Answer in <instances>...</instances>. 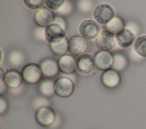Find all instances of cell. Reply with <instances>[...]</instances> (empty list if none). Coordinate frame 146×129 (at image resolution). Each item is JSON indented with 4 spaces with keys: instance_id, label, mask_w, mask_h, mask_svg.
Returning <instances> with one entry per match:
<instances>
[{
    "instance_id": "1",
    "label": "cell",
    "mask_w": 146,
    "mask_h": 129,
    "mask_svg": "<svg viewBox=\"0 0 146 129\" xmlns=\"http://www.w3.org/2000/svg\"><path fill=\"white\" fill-rule=\"evenodd\" d=\"M21 73L23 80L30 84H35L39 82L43 76L40 65L35 63H30L26 65L22 69Z\"/></svg>"
},
{
    "instance_id": "2",
    "label": "cell",
    "mask_w": 146,
    "mask_h": 129,
    "mask_svg": "<svg viewBox=\"0 0 146 129\" xmlns=\"http://www.w3.org/2000/svg\"><path fill=\"white\" fill-rule=\"evenodd\" d=\"M93 15L97 23L107 24L115 17V11L111 5L102 3L96 7Z\"/></svg>"
},
{
    "instance_id": "3",
    "label": "cell",
    "mask_w": 146,
    "mask_h": 129,
    "mask_svg": "<svg viewBox=\"0 0 146 129\" xmlns=\"http://www.w3.org/2000/svg\"><path fill=\"white\" fill-rule=\"evenodd\" d=\"M74 89V83L67 77H59L54 82L55 93L60 97L67 98L71 96Z\"/></svg>"
},
{
    "instance_id": "4",
    "label": "cell",
    "mask_w": 146,
    "mask_h": 129,
    "mask_svg": "<svg viewBox=\"0 0 146 129\" xmlns=\"http://www.w3.org/2000/svg\"><path fill=\"white\" fill-rule=\"evenodd\" d=\"M81 36L86 40H92L97 38L100 31L99 24L91 19L84 20L79 27Z\"/></svg>"
},
{
    "instance_id": "5",
    "label": "cell",
    "mask_w": 146,
    "mask_h": 129,
    "mask_svg": "<svg viewBox=\"0 0 146 129\" xmlns=\"http://www.w3.org/2000/svg\"><path fill=\"white\" fill-rule=\"evenodd\" d=\"M56 119L54 110L49 106L39 107L35 113L36 122L43 127H49L54 124Z\"/></svg>"
},
{
    "instance_id": "6",
    "label": "cell",
    "mask_w": 146,
    "mask_h": 129,
    "mask_svg": "<svg viewBox=\"0 0 146 129\" xmlns=\"http://www.w3.org/2000/svg\"><path fill=\"white\" fill-rule=\"evenodd\" d=\"M88 43L86 39L79 35L71 37L68 41V50L72 55L79 56L87 52Z\"/></svg>"
},
{
    "instance_id": "7",
    "label": "cell",
    "mask_w": 146,
    "mask_h": 129,
    "mask_svg": "<svg viewBox=\"0 0 146 129\" xmlns=\"http://www.w3.org/2000/svg\"><path fill=\"white\" fill-rule=\"evenodd\" d=\"M55 18V13L46 7H42L36 10L34 14L35 23L39 27H47L52 23Z\"/></svg>"
},
{
    "instance_id": "8",
    "label": "cell",
    "mask_w": 146,
    "mask_h": 129,
    "mask_svg": "<svg viewBox=\"0 0 146 129\" xmlns=\"http://www.w3.org/2000/svg\"><path fill=\"white\" fill-rule=\"evenodd\" d=\"M66 31L59 24L52 23L47 26L44 31L46 40L51 43H56L65 38Z\"/></svg>"
},
{
    "instance_id": "9",
    "label": "cell",
    "mask_w": 146,
    "mask_h": 129,
    "mask_svg": "<svg viewBox=\"0 0 146 129\" xmlns=\"http://www.w3.org/2000/svg\"><path fill=\"white\" fill-rule=\"evenodd\" d=\"M115 35L108 31L101 32L95 39L96 47L102 51H110L115 45Z\"/></svg>"
},
{
    "instance_id": "10",
    "label": "cell",
    "mask_w": 146,
    "mask_h": 129,
    "mask_svg": "<svg viewBox=\"0 0 146 129\" xmlns=\"http://www.w3.org/2000/svg\"><path fill=\"white\" fill-rule=\"evenodd\" d=\"M94 57L96 66L100 70L110 69L114 64V56L110 51H99Z\"/></svg>"
},
{
    "instance_id": "11",
    "label": "cell",
    "mask_w": 146,
    "mask_h": 129,
    "mask_svg": "<svg viewBox=\"0 0 146 129\" xmlns=\"http://www.w3.org/2000/svg\"><path fill=\"white\" fill-rule=\"evenodd\" d=\"M95 57L88 53L78 56L76 59V69L83 74H88L93 71L95 67Z\"/></svg>"
},
{
    "instance_id": "12",
    "label": "cell",
    "mask_w": 146,
    "mask_h": 129,
    "mask_svg": "<svg viewBox=\"0 0 146 129\" xmlns=\"http://www.w3.org/2000/svg\"><path fill=\"white\" fill-rule=\"evenodd\" d=\"M101 82L103 85L108 89L117 87L121 82V76L119 72L113 69L105 70L101 75Z\"/></svg>"
},
{
    "instance_id": "13",
    "label": "cell",
    "mask_w": 146,
    "mask_h": 129,
    "mask_svg": "<svg viewBox=\"0 0 146 129\" xmlns=\"http://www.w3.org/2000/svg\"><path fill=\"white\" fill-rule=\"evenodd\" d=\"M58 64L59 70L66 74H72L76 70V59L71 55H64L59 57Z\"/></svg>"
},
{
    "instance_id": "14",
    "label": "cell",
    "mask_w": 146,
    "mask_h": 129,
    "mask_svg": "<svg viewBox=\"0 0 146 129\" xmlns=\"http://www.w3.org/2000/svg\"><path fill=\"white\" fill-rule=\"evenodd\" d=\"M135 35L129 29L123 28L115 34V40L118 45L122 48L130 47L134 42Z\"/></svg>"
},
{
    "instance_id": "15",
    "label": "cell",
    "mask_w": 146,
    "mask_h": 129,
    "mask_svg": "<svg viewBox=\"0 0 146 129\" xmlns=\"http://www.w3.org/2000/svg\"><path fill=\"white\" fill-rule=\"evenodd\" d=\"M40 66L43 75L46 77H53L59 72V69L58 62L51 58H47L40 61Z\"/></svg>"
},
{
    "instance_id": "16",
    "label": "cell",
    "mask_w": 146,
    "mask_h": 129,
    "mask_svg": "<svg viewBox=\"0 0 146 129\" xmlns=\"http://www.w3.org/2000/svg\"><path fill=\"white\" fill-rule=\"evenodd\" d=\"M22 73L16 69L8 70L5 76L4 81L6 86L10 88H17L20 86L23 81Z\"/></svg>"
},
{
    "instance_id": "17",
    "label": "cell",
    "mask_w": 146,
    "mask_h": 129,
    "mask_svg": "<svg viewBox=\"0 0 146 129\" xmlns=\"http://www.w3.org/2000/svg\"><path fill=\"white\" fill-rule=\"evenodd\" d=\"M125 22L124 20L119 16H115V17L106 24V28L108 31L116 34L120 30L124 28Z\"/></svg>"
},
{
    "instance_id": "18",
    "label": "cell",
    "mask_w": 146,
    "mask_h": 129,
    "mask_svg": "<svg viewBox=\"0 0 146 129\" xmlns=\"http://www.w3.org/2000/svg\"><path fill=\"white\" fill-rule=\"evenodd\" d=\"M68 40L65 38L56 43H51L50 44L52 52L56 55H64L68 50Z\"/></svg>"
},
{
    "instance_id": "19",
    "label": "cell",
    "mask_w": 146,
    "mask_h": 129,
    "mask_svg": "<svg viewBox=\"0 0 146 129\" xmlns=\"http://www.w3.org/2000/svg\"><path fill=\"white\" fill-rule=\"evenodd\" d=\"M133 48L139 55L146 57V35H141L136 39Z\"/></svg>"
},
{
    "instance_id": "20",
    "label": "cell",
    "mask_w": 146,
    "mask_h": 129,
    "mask_svg": "<svg viewBox=\"0 0 146 129\" xmlns=\"http://www.w3.org/2000/svg\"><path fill=\"white\" fill-rule=\"evenodd\" d=\"M40 92L44 95L50 96L55 93L54 83L48 80L43 81L40 85Z\"/></svg>"
},
{
    "instance_id": "21",
    "label": "cell",
    "mask_w": 146,
    "mask_h": 129,
    "mask_svg": "<svg viewBox=\"0 0 146 129\" xmlns=\"http://www.w3.org/2000/svg\"><path fill=\"white\" fill-rule=\"evenodd\" d=\"M45 1L43 0H25V5L31 10H38L43 7Z\"/></svg>"
},
{
    "instance_id": "22",
    "label": "cell",
    "mask_w": 146,
    "mask_h": 129,
    "mask_svg": "<svg viewBox=\"0 0 146 129\" xmlns=\"http://www.w3.org/2000/svg\"><path fill=\"white\" fill-rule=\"evenodd\" d=\"M64 0H47L45 1V3L47 7L50 10H57L62 7L64 3Z\"/></svg>"
},
{
    "instance_id": "23",
    "label": "cell",
    "mask_w": 146,
    "mask_h": 129,
    "mask_svg": "<svg viewBox=\"0 0 146 129\" xmlns=\"http://www.w3.org/2000/svg\"><path fill=\"white\" fill-rule=\"evenodd\" d=\"M1 79L0 82L2 83V81H3V77H4V78H5V75H3V70H2V68H1Z\"/></svg>"
}]
</instances>
